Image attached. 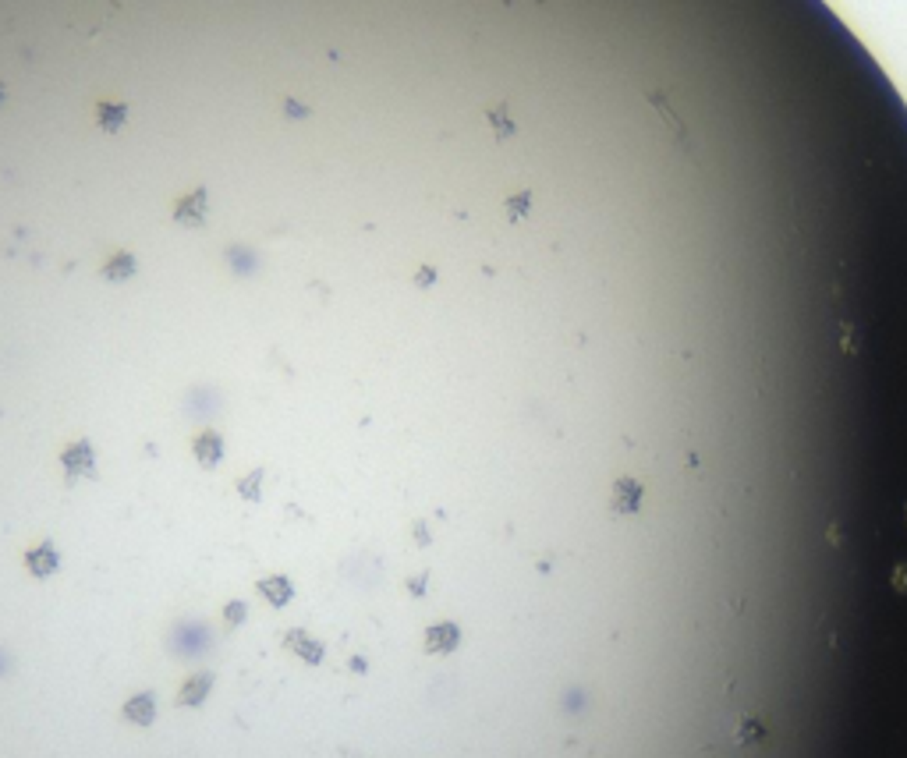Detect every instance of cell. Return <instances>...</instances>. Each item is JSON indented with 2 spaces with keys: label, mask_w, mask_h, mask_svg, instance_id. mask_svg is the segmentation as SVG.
Wrapping results in <instances>:
<instances>
[{
  "label": "cell",
  "mask_w": 907,
  "mask_h": 758,
  "mask_svg": "<svg viewBox=\"0 0 907 758\" xmlns=\"http://www.w3.org/2000/svg\"><path fill=\"white\" fill-rule=\"evenodd\" d=\"M206 202H209V195H206V188H199L196 195H188V198H181V202L174 206V216H178L181 223H199L202 216H206Z\"/></svg>",
  "instance_id": "6da1fadb"
},
{
  "label": "cell",
  "mask_w": 907,
  "mask_h": 758,
  "mask_svg": "<svg viewBox=\"0 0 907 758\" xmlns=\"http://www.w3.org/2000/svg\"><path fill=\"white\" fill-rule=\"evenodd\" d=\"M196 458H199L202 468L220 465V458H223V440H220L216 433H202L199 440H196Z\"/></svg>",
  "instance_id": "7a4b0ae2"
},
{
  "label": "cell",
  "mask_w": 907,
  "mask_h": 758,
  "mask_svg": "<svg viewBox=\"0 0 907 758\" xmlns=\"http://www.w3.org/2000/svg\"><path fill=\"white\" fill-rule=\"evenodd\" d=\"M457 642H461V631H457L454 624H440V627H432V631L425 635V649H429V652H450Z\"/></svg>",
  "instance_id": "3957f363"
},
{
  "label": "cell",
  "mask_w": 907,
  "mask_h": 758,
  "mask_svg": "<svg viewBox=\"0 0 907 758\" xmlns=\"http://www.w3.org/2000/svg\"><path fill=\"white\" fill-rule=\"evenodd\" d=\"M124 121H128V106L124 103H110V99L96 103V124L103 131H117Z\"/></svg>",
  "instance_id": "277c9868"
},
{
  "label": "cell",
  "mask_w": 907,
  "mask_h": 758,
  "mask_svg": "<svg viewBox=\"0 0 907 758\" xmlns=\"http://www.w3.org/2000/svg\"><path fill=\"white\" fill-rule=\"evenodd\" d=\"M64 468L71 475H89L93 472V450H89V443H75V447H68L64 450Z\"/></svg>",
  "instance_id": "5b68a950"
},
{
  "label": "cell",
  "mask_w": 907,
  "mask_h": 758,
  "mask_svg": "<svg viewBox=\"0 0 907 758\" xmlns=\"http://www.w3.org/2000/svg\"><path fill=\"white\" fill-rule=\"evenodd\" d=\"M25 564H29V570H32L36 577H46V574L57 570V553H54V546H36V550L25 557Z\"/></svg>",
  "instance_id": "8992f818"
},
{
  "label": "cell",
  "mask_w": 907,
  "mask_h": 758,
  "mask_svg": "<svg viewBox=\"0 0 907 758\" xmlns=\"http://www.w3.org/2000/svg\"><path fill=\"white\" fill-rule=\"evenodd\" d=\"M124 716H128L131 723H138V727H149L153 716H156V702H153L149 694H138V698H131V702L124 705Z\"/></svg>",
  "instance_id": "52a82bcc"
},
{
  "label": "cell",
  "mask_w": 907,
  "mask_h": 758,
  "mask_svg": "<svg viewBox=\"0 0 907 758\" xmlns=\"http://www.w3.org/2000/svg\"><path fill=\"white\" fill-rule=\"evenodd\" d=\"M135 273V256H128V252H117L106 266H103V277L106 281H124V277H131Z\"/></svg>",
  "instance_id": "ba28073f"
},
{
  "label": "cell",
  "mask_w": 907,
  "mask_h": 758,
  "mask_svg": "<svg viewBox=\"0 0 907 758\" xmlns=\"http://www.w3.org/2000/svg\"><path fill=\"white\" fill-rule=\"evenodd\" d=\"M259 592H263L273 606H284V602L291 599V581H288V577H266V581L259 585Z\"/></svg>",
  "instance_id": "9c48e42d"
},
{
  "label": "cell",
  "mask_w": 907,
  "mask_h": 758,
  "mask_svg": "<svg viewBox=\"0 0 907 758\" xmlns=\"http://www.w3.org/2000/svg\"><path fill=\"white\" fill-rule=\"evenodd\" d=\"M209 687H213V677H209V673H199L196 680H188V684L181 687V702H185V705H199Z\"/></svg>",
  "instance_id": "30bf717a"
},
{
  "label": "cell",
  "mask_w": 907,
  "mask_h": 758,
  "mask_svg": "<svg viewBox=\"0 0 907 758\" xmlns=\"http://www.w3.org/2000/svg\"><path fill=\"white\" fill-rule=\"evenodd\" d=\"M486 121H490V128L497 131V138H507V135H514V121L507 117L504 106H493V110H486Z\"/></svg>",
  "instance_id": "8fae6325"
},
{
  "label": "cell",
  "mask_w": 907,
  "mask_h": 758,
  "mask_svg": "<svg viewBox=\"0 0 907 758\" xmlns=\"http://www.w3.org/2000/svg\"><path fill=\"white\" fill-rule=\"evenodd\" d=\"M288 642H291V649H295V652H302L308 663H319V660H323V649H319L315 642H308L305 635H298V631H295V635H288Z\"/></svg>",
  "instance_id": "7c38bea8"
},
{
  "label": "cell",
  "mask_w": 907,
  "mask_h": 758,
  "mask_svg": "<svg viewBox=\"0 0 907 758\" xmlns=\"http://www.w3.org/2000/svg\"><path fill=\"white\" fill-rule=\"evenodd\" d=\"M528 209H532V195H528V191H521V195H510V198H507V216H510V220L528 216Z\"/></svg>",
  "instance_id": "4fadbf2b"
},
{
  "label": "cell",
  "mask_w": 907,
  "mask_h": 758,
  "mask_svg": "<svg viewBox=\"0 0 907 758\" xmlns=\"http://www.w3.org/2000/svg\"><path fill=\"white\" fill-rule=\"evenodd\" d=\"M259 482H263V472H252L248 478H245V482H241V485H238V489H241L248 500H259Z\"/></svg>",
  "instance_id": "5bb4252c"
},
{
  "label": "cell",
  "mask_w": 907,
  "mask_h": 758,
  "mask_svg": "<svg viewBox=\"0 0 907 758\" xmlns=\"http://www.w3.org/2000/svg\"><path fill=\"white\" fill-rule=\"evenodd\" d=\"M227 624H238V620H245V606L241 602H227Z\"/></svg>",
  "instance_id": "9a60e30c"
},
{
  "label": "cell",
  "mask_w": 907,
  "mask_h": 758,
  "mask_svg": "<svg viewBox=\"0 0 907 758\" xmlns=\"http://www.w3.org/2000/svg\"><path fill=\"white\" fill-rule=\"evenodd\" d=\"M432 281H436V273H432V266H422V270H418V273H415V284H418V287H429V284H432Z\"/></svg>",
  "instance_id": "2e32d148"
},
{
  "label": "cell",
  "mask_w": 907,
  "mask_h": 758,
  "mask_svg": "<svg viewBox=\"0 0 907 758\" xmlns=\"http://www.w3.org/2000/svg\"><path fill=\"white\" fill-rule=\"evenodd\" d=\"M288 113H291V117H305L308 110H305V106H298L295 99H288Z\"/></svg>",
  "instance_id": "e0dca14e"
},
{
  "label": "cell",
  "mask_w": 907,
  "mask_h": 758,
  "mask_svg": "<svg viewBox=\"0 0 907 758\" xmlns=\"http://www.w3.org/2000/svg\"><path fill=\"white\" fill-rule=\"evenodd\" d=\"M0 99H4V86H0Z\"/></svg>",
  "instance_id": "ac0fdd59"
}]
</instances>
